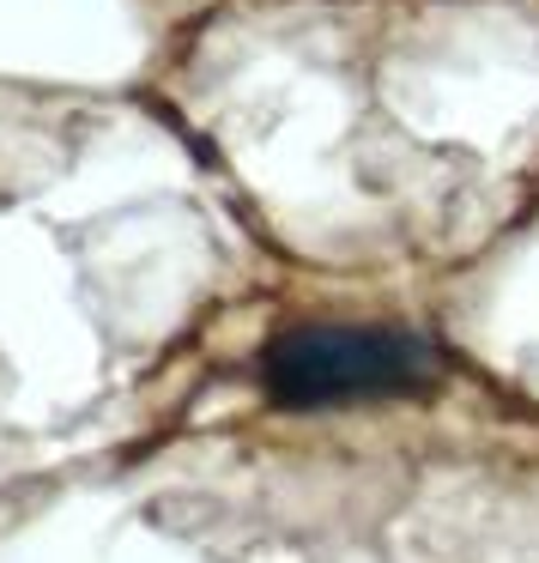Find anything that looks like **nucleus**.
I'll return each mask as SVG.
<instances>
[{
	"instance_id": "nucleus-1",
	"label": "nucleus",
	"mask_w": 539,
	"mask_h": 563,
	"mask_svg": "<svg viewBox=\"0 0 539 563\" xmlns=\"http://www.w3.org/2000/svg\"><path fill=\"white\" fill-rule=\"evenodd\" d=\"M437 340L394 321H292L261 345V394L285 412L406 400L437 388Z\"/></svg>"
}]
</instances>
